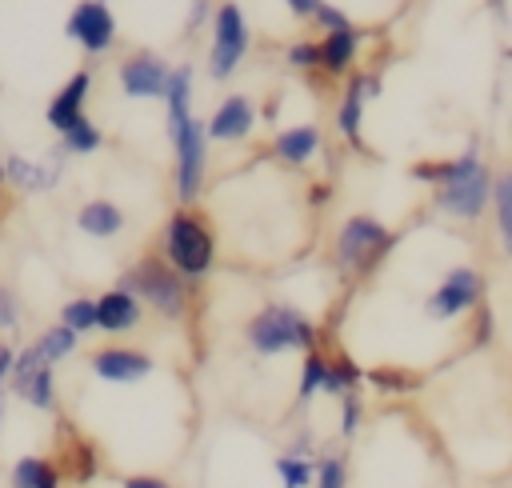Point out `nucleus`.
<instances>
[{"label": "nucleus", "instance_id": "1", "mask_svg": "<svg viewBox=\"0 0 512 488\" xmlns=\"http://www.w3.org/2000/svg\"><path fill=\"white\" fill-rule=\"evenodd\" d=\"M160 256L192 284L216 264V232L196 208H176L160 232Z\"/></svg>", "mask_w": 512, "mask_h": 488}, {"label": "nucleus", "instance_id": "2", "mask_svg": "<svg viewBox=\"0 0 512 488\" xmlns=\"http://www.w3.org/2000/svg\"><path fill=\"white\" fill-rule=\"evenodd\" d=\"M116 288L132 292L140 304L156 308L164 320H180V316L188 312V300H192L188 280H184L164 256H140L132 268L120 272Z\"/></svg>", "mask_w": 512, "mask_h": 488}, {"label": "nucleus", "instance_id": "3", "mask_svg": "<svg viewBox=\"0 0 512 488\" xmlns=\"http://www.w3.org/2000/svg\"><path fill=\"white\" fill-rule=\"evenodd\" d=\"M432 204L444 216H456V220H476L492 204V172H488V164L480 160L476 148H464L460 156L448 160V176L436 188Z\"/></svg>", "mask_w": 512, "mask_h": 488}, {"label": "nucleus", "instance_id": "4", "mask_svg": "<svg viewBox=\"0 0 512 488\" xmlns=\"http://www.w3.org/2000/svg\"><path fill=\"white\" fill-rule=\"evenodd\" d=\"M244 340L256 356H280L288 348L312 352L316 348V324L292 304H264L244 324Z\"/></svg>", "mask_w": 512, "mask_h": 488}, {"label": "nucleus", "instance_id": "5", "mask_svg": "<svg viewBox=\"0 0 512 488\" xmlns=\"http://www.w3.org/2000/svg\"><path fill=\"white\" fill-rule=\"evenodd\" d=\"M392 244H396V232L384 220H376L368 212H356L340 224L336 244H332V260L348 276H368L392 252Z\"/></svg>", "mask_w": 512, "mask_h": 488}, {"label": "nucleus", "instance_id": "6", "mask_svg": "<svg viewBox=\"0 0 512 488\" xmlns=\"http://www.w3.org/2000/svg\"><path fill=\"white\" fill-rule=\"evenodd\" d=\"M168 140L176 152V172H172L176 200L180 208H192L204 188V168H208V124L196 116L168 120Z\"/></svg>", "mask_w": 512, "mask_h": 488}, {"label": "nucleus", "instance_id": "7", "mask_svg": "<svg viewBox=\"0 0 512 488\" xmlns=\"http://www.w3.org/2000/svg\"><path fill=\"white\" fill-rule=\"evenodd\" d=\"M248 52V24H244V12L240 4L224 0L216 12H212V48H208V76L212 80H228L236 72V64L244 60Z\"/></svg>", "mask_w": 512, "mask_h": 488}, {"label": "nucleus", "instance_id": "8", "mask_svg": "<svg viewBox=\"0 0 512 488\" xmlns=\"http://www.w3.org/2000/svg\"><path fill=\"white\" fill-rule=\"evenodd\" d=\"M480 304H484V276H480L476 268H468V264H456V268H448V272L440 276V284L428 292L424 312H428L432 320H456V316H464V312H472V308H480Z\"/></svg>", "mask_w": 512, "mask_h": 488}, {"label": "nucleus", "instance_id": "9", "mask_svg": "<svg viewBox=\"0 0 512 488\" xmlns=\"http://www.w3.org/2000/svg\"><path fill=\"white\" fill-rule=\"evenodd\" d=\"M168 80H172V64L148 48H136L120 60L116 68V84L128 100H164L168 96Z\"/></svg>", "mask_w": 512, "mask_h": 488}, {"label": "nucleus", "instance_id": "10", "mask_svg": "<svg viewBox=\"0 0 512 488\" xmlns=\"http://www.w3.org/2000/svg\"><path fill=\"white\" fill-rule=\"evenodd\" d=\"M8 388H12V396L24 400L28 408H36V412H56V368L44 364L32 344L16 348V368H12Z\"/></svg>", "mask_w": 512, "mask_h": 488}, {"label": "nucleus", "instance_id": "11", "mask_svg": "<svg viewBox=\"0 0 512 488\" xmlns=\"http://www.w3.org/2000/svg\"><path fill=\"white\" fill-rule=\"evenodd\" d=\"M64 36L88 52V56H104L112 44H116V16L108 4L100 0H76L68 20H64Z\"/></svg>", "mask_w": 512, "mask_h": 488}, {"label": "nucleus", "instance_id": "12", "mask_svg": "<svg viewBox=\"0 0 512 488\" xmlns=\"http://www.w3.org/2000/svg\"><path fill=\"white\" fill-rule=\"evenodd\" d=\"M156 360L144 348H128V344H104L88 356V372L104 384H140L144 376H152Z\"/></svg>", "mask_w": 512, "mask_h": 488}, {"label": "nucleus", "instance_id": "13", "mask_svg": "<svg viewBox=\"0 0 512 488\" xmlns=\"http://www.w3.org/2000/svg\"><path fill=\"white\" fill-rule=\"evenodd\" d=\"M88 92H92V68H76V72L52 92V100L44 104V120H48V128H56V132L64 136L76 120H84Z\"/></svg>", "mask_w": 512, "mask_h": 488}, {"label": "nucleus", "instance_id": "14", "mask_svg": "<svg viewBox=\"0 0 512 488\" xmlns=\"http://www.w3.org/2000/svg\"><path fill=\"white\" fill-rule=\"evenodd\" d=\"M64 152H56L52 160H28L20 152H8L4 156V180L20 192H52L64 176V164H60Z\"/></svg>", "mask_w": 512, "mask_h": 488}, {"label": "nucleus", "instance_id": "15", "mask_svg": "<svg viewBox=\"0 0 512 488\" xmlns=\"http://www.w3.org/2000/svg\"><path fill=\"white\" fill-rule=\"evenodd\" d=\"M140 320H144V304H140L132 292L108 288V292L96 296V332H104V336H124V332L140 328Z\"/></svg>", "mask_w": 512, "mask_h": 488}, {"label": "nucleus", "instance_id": "16", "mask_svg": "<svg viewBox=\"0 0 512 488\" xmlns=\"http://www.w3.org/2000/svg\"><path fill=\"white\" fill-rule=\"evenodd\" d=\"M256 124L252 100L248 96H224L208 120V140H244Z\"/></svg>", "mask_w": 512, "mask_h": 488}, {"label": "nucleus", "instance_id": "17", "mask_svg": "<svg viewBox=\"0 0 512 488\" xmlns=\"http://www.w3.org/2000/svg\"><path fill=\"white\" fill-rule=\"evenodd\" d=\"M60 432L68 436L64 456L56 460V464H60V472H64V480H72V484H92V480H96V472H100V452H96V444H92V440H84V436H76V432H72V424H60Z\"/></svg>", "mask_w": 512, "mask_h": 488}, {"label": "nucleus", "instance_id": "18", "mask_svg": "<svg viewBox=\"0 0 512 488\" xmlns=\"http://www.w3.org/2000/svg\"><path fill=\"white\" fill-rule=\"evenodd\" d=\"M376 92H380L376 76H352V84H348V92H344V100H340V108H336V128H340V136H344L348 144H356V148H360L364 100L376 96Z\"/></svg>", "mask_w": 512, "mask_h": 488}, {"label": "nucleus", "instance_id": "19", "mask_svg": "<svg viewBox=\"0 0 512 488\" xmlns=\"http://www.w3.org/2000/svg\"><path fill=\"white\" fill-rule=\"evenodd\" d=\"M76 228H80L84 236H92V240H112V236L124 232V208L112 204V200H104V196H96V200L80 204Z\"/></svg>", "mask_w": 512, "mask_h": 488}, {"label": "nucleus", "instance_id": "20", "mask_svg": "<svg viewBox=\"0 0 512 488\" xmlns=\"http://www.w3.org/2000/svg\"><path fill=\"white\" fill-rule=\"evenodd\" d=\"M8 488H64V472L48 456H16L8 468Z\"/></svg>", "mask_w": 512, "mask_h": 488}, {"label": "nucleus", "instance_id": "21", "mask_svg": "<svg viewBox=\"0 0 512 488\" xmlns=\"http://www.w3.org/2000/svg\"><path fill=\"white\" fill-rule=\"evenodd\" d=\"M320 128L316 124H296V128H284L276 140H272V152L284 160V164H308L316 152H320Z\"/></svg>", "mask_w": 512, "mask_h": 488}, {"label": "nucleus", "instance_id": "22", "mask_svg": "<svg viewBox=\"0 0 512 488\" xmlns=\"http://www.w3.org/2000/svg\"><path fill=\"white\" fill-rule=\"evenodd\" d=\"M356 48H360V32H356V28L324 32V36H320V64H324L328 72H344V68L352 64Z\"/></svg>", "mask_w": 512, "mask_h": 488}, {"label": "nucleus", "instance_id": "23", "mask_svg": "<svg viewBox=\"0 0 512 488\" xmlns=\"http://www.w3.org/2000/svg\"><path fill=\"white\" fill-rule=\"evenodd\" d=\"M76 344H80V336H76L72 328H64L60 320H56V324H48V328H44V332L32 340L36 356H40L44 364H52V368H56L60 360H68V356L76 352Z\"/></svg>", "mask_w": 512, "mask_h": 488}, {"label": "nucleus", "instance_id": "24", "mask_svg": "<svg viewBox=\"0 0 512 488\" xmlns=\"http://www.w3.org/2000/svg\"><path fill=\"white\" fill-rule=\"evenodd\" d=\"M492 212H496V232L504 256H512V172H500L492 180Z\"/></svg>", "mask_w": 512, "mask_h": 488}, {"label": "nucleus", "instance_id": "25", "mask_svg": "<svg viewBox=\"0 0 512 488\" xmlns=\"http://www.w3.org/2000/svg\"><path fill=\"white\" fill-rule=\"evenodd\" d=\"M272 468H276L280 488H312V480H316V460L300 456V452H280L272 460Z\"/></svg>", "mask_w": 512, "mask_h": 488}, {"label": "nucleus", "instance_id": "26", "mask_svg": "<svg viewBox=\"0 0 512 488\" xmlns=\"http://www.w3.org/2000/svg\"><path fill=\"white\" fill-rule=\"evenodd\" d=\"M328 364H332V356H324L320 348L304 352V364H300V384H296V400H300V404H308L316 392H324V384H328Z\"/></svg>", "mask_w": 512, "mask_h": 488}, {"label": "nucleus", "instance_id": "27", "mask_svg": "<svg viewBox=\"0 0 512 488\" xmlns=\"http://www.w3.org/2000/svg\"><path fill=\"white\" fill-rule=\"evenodd\" d=\"M364 380H368L376 392H384V396H404V392H412V388L420 384V376H416V372H408V368H396V364H380V368H368V372H364Z\"/></svg>", "mask_w": 512, "mask_h": 488}, {"label": "nucleus", "instance_id": "28", "mask_svg": "<svg viewBox=\"0 0 512 488\" xmlns=\"http://www.w3.org/2000/svg\"><path fill=\"white\" fill-rule=\"evenodd\" d=\"M100 144H104V132L84 116V120H76L64 136H60V152L64 156H92V152H100Z\"/></svg>", "mask_w": 512, "mask_h": 488}, {"label": "nucleus", "instance_id": "29", "mask_svg": "<svg viewBox=\"0 0 512 488\" xmlns=\"http://www.w3.org/2000/svg\"><path fill=\"white\" fill-rule=\"evenodd\" d=\"M60 324L72 328L76 336L96 332V296H72L60 304Z\"/></svg>", "mask_w": 512, "mask_h": 488}, {"label": "nucleus", "instance_id": "30", "mask_svg": "<svg viewBox=\"0 0 512 488\" xmlns=\"http://www.w3.org/2000/svg\"><path fill=\"white\" fill-rule=\"evenodd\" d=\"M360 380H364V372H360V364H356L352 356H332L324 392H328V396H344V392H356Z\"/></svg>", "mask_w": 512, "mask_h": 488}, {"label": "nucleus", "instance_id": "31", "mask_svg": "<svg viewBox=\"0 0 512 488\" xmlns=\"http://www.w3.org/2000/svg\"><path fill=\"white\" fill-rule=\"evenodd\" d=\"M312 488H348V460L340 452H328L316 460V480Z\"/></svg>", "mask_w": 512, "mask_h": 488}, {"label": "nucleus", "instance_id": "32", "mask_svg": "<svg viewBox=\"0 0 512 488\" xmlns=\"http://www.w3.org/2000/svg\"><path fill=\"white\" fill-rule=\"evenodd\" d=\"M360 420H364L360 396H356V392H344V396H340V436L352 440V436L360 432Z\"/></svg>", "mask_w": 512, "mask_h": 488}, {"label": "nucleus", "instance_id": "33", "mask_svg": "<svg viewBox=\"0 0 512 488\" xmlns=\"http://www.w3.org/2000/svg\"><path fill=\"white\" fill-rule=\"evenodd\" d=\"M20 316V296L8 284H0V332H20Z\"/></svg>", "mask_w": 512, "mask_h": 488}, {"label": "nucleus", "instance_id": "34", "mask_svg": "<svg viewBox=\"0 0 512 488\" xmlns=\"http://www.w3.org/2000/svg\"><path fill=\"white\" fill-rule=\"evenodd\" d=\"M288 64L292 68H320V40H296L288 48Z\"/></svg>", "mask_w": 512, "mask_h": 488}, {"label": "nucleus", "instance_id": "35", "mask_svg": "<svg viewBox=\"0 0 512 488\" xmlns=\"http://www.w3.org/2000/svg\"><path fill=\"white\" fill-rule=\"evenodd\" d=\"M488 340H492V308L480 304V308H472V344L484 348Z\"/></svg>", "mask_w": 512, "mask_h": 488}, {"label": "nucleus", "instance_id": "36", "mask_svg": "<svg viewBox=\"0 0 512 488\" xmlns=\"http://www.w3.org/2000/svg\"><path fill=\"white\" fill-rule=\"evenodd\" d=\"M312 20H320V24L328 28V32H340V28H352V20H348V16L340 12V8H332V4H324V0H320V8H316V16H312Z\"/></svg>", "mask_w": 512, "mask_h": 488}, {"label": "nucleus", "instance_id": "37", "mask_svg": "<svg viewBox=\"0 0 512 488\" xmlns=\"http://www.w3.org/2000/svg\"><path fill=\"white\" fill-rule=\"evenodd\" d=\"M120 488H172V484L156 472H128V476H120Z\"/></svg>", "mask_w": 512, "mask_h": 488}, {"label": "nucleus", "instance_id": "38", "mask_svg": "<svg viewBox=\"0 0 512 488\" xmlns=\"http://www.w3.org/2000/svg\"><path fill=\"white\" fill-rule=\"evenodd\" d=\"M12 368H16V348L0 340V392H4V384L12 380Z\"/></svg>", "mask_w": 512, "mask_h": 488}, {"label": "nucleus", "instance_id": "39", "mask_svg": "<svg viewBox=\"0 0 512 488\" xmlns=\"http://www.w3.org/2000/svg\"><path fill=\"white\" fill-rule=\"evenodd\" d=\"M208 8H212L208 0H192V8H188V28H192V32H196V28L208 20Z\"/></svg>", "mask_w": 512, "mask_h": 488}, {"label": "nucleus", "instance_id": "40", "mask_svg": "<svg viewBox=\"0 0 512 488\" xmlns=\"http://www.w3.org/2000/svg\"><path fill=\"white\" fill-rule=\"evenodd\" d=\"M284 4L292 16H316V8H320V0H284Z\"/></svg>", "mask_w": 512, "mask_h": 488}, {"label": "nucleus", "instance_id": "41", "mask_svg": "<svg viewBox=\"0 0 512 488\" xmlns=\"http://www.w3.org/2000/svg\"><path fill=\"white\" fill-rule=\"evenodd\" d=\"M328 196H332V188H328V184H312L308 204H312V208H324V204H328Z\"/></svg>", "mask_w": 512, "mask_h": 488}, {"label": "nucleus", "instance_id": "42", "mask_svg": "<svg viewBox=\"0 0 512 488\" xmlns=\"http://www.w3.org/2000/svg\"><path fill=\"white\" fill-rule=\"evenodd\" d=\"M8 188V180H4V156H0V192Z\"/></svg>", "mask_w": 512, "mask_h": 488}, {"label": "nucleus", "instance_id": "43", "mask_svg": "<svg viewBox=\"0 0 512 488\" xmlns=\"http://www.w3.org/2000/svg\"><path fill=\"white\" fill-rule=\"evenodd\" d=\"M4 412H8V400L0 396V428H4Z\"/></svg>", "mask_w": 512, "mask_h": 488}, {"label": "nucleus", "instance_id": "44", "mask_svg": "<svg viewBox=\"0 0 512 488\" xmlns=\"http://www.w3.org/2000/svg\"><path fill=\"white\" fill-rule=\"evenodd\" d=\"M100 4H108V0H100Z\"/></svg>", "mask_w": 512, "mask_h": 488}]
</instances>
